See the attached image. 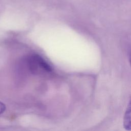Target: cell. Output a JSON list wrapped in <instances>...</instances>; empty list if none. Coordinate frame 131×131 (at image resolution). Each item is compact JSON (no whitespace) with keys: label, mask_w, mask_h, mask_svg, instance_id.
I'll return each mask as SVG.
<instances>
[{"label":"cell","mask_w":131,"mask_h":131,"mask_svg":"<svg viewBox=\"0 0 131 131\" xmlns=\"http://www.w3.org/2000/svg\"><path fill=\"white\" fill-rule=\"evenodd\" d=\"M6 109V106L4 103L0 102V114L3 113Z\"/></svg>","instance_id":"cell-3"},{"label":"cell","mask_w":131,"mask_h":131,"mask_svg":"<svg viewBox=\"0 0 131 131\" xmlns=\"http://www.w3.org/2000/svg\"><path fill=\"white\" fill-rule=\"evenodd\" d=\"M123 126L127 130H131V99L127 106L124 117Z\"/></svg>","instance_id":"cell-2"},{"label":"cell","mask_w":131,"mask_h":131,"mask_svg":"<svg viewBox=\"0 0 131 131\" xmlns=\"http://www.w3.org/2000/svg\"><path fill=\"white\" fill-rule=\"evenodd\" d=\"M129 63H130V67H131V51L129 53Z\"/></svg>","instance_id":"cell-4"},{"label":"cell","mask_w":131,"mask_h":131,"mask_svg":"<svg viewBox=\"0 0 131 131\" xmlns=\"http://www.w3.org/2000/svg\"><path fill=\"white\" fill-rule=\"evenodd\" d=\"M30 63L34 64V65H31L33 68L35 67V70H40L43 72H49L51 71L52 68L50 65L39 56H34L32 57L30 60Z\"/></svg>","instance_id":"cell-1"}]
</instances>
